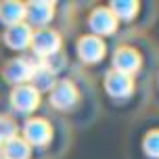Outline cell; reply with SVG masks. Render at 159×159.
I'll return each mask as SVG.
<instances>
[{"instance_id":"obj_1","label":"cell","mask_w":159,"mask_h":159,"mask_svg":"<svg viewBox=\"0 0 159 159\" xmlns=\"http://www.w3.org/2000/svg\"><path fill=\"white\" fill-rule=\"evenodd\" d=\"M30 44H32L36 57L48 59V57L57 55V50L61 46V40H59V36H57L55 32L42 30V32H38L36 36H32V42H30Z\"/></svg>"},{"instance_id":"obj_2","label":"cell","mask_w":159,"mask_h":159,"mask_svg":"<svg viewBox=\"0 0 159 159\" xmlns=\"http://www.w3.org/2000/svg\"><path fill=\"white\" fill-rule=\"evenodd\" d=\"M113 71H119L124 75H134L138 69H140V55L132 50V48H119L115 57H113Z\"/></svg>"},{"instance_id":"obj_3","label":"cell","mask_w":159,"mask_h":159,"mask_svg":"<svg viewBox=\"0 0 159 159\" xmlns=\"http://www.w3.org/2000/svg\"><path fill=\"white\" fill-rule=\"evenodd\" d=\"M38 103H40V94L32 86H17L11 92V105L21 113L34 111L38 107Z\"/></svg>"},{"instance_id":"obj_4","label":"cell","mask_w":159,"mask_h":159,"mask_svg":"<svg viewBox=\"0 0 159 159\" xmlns=\"http://www.w3.org/2000/svg\"><path fill=\"white\" fill-rule=\"evenodd\" d=\"M78 90L71 82H61L55 84L52 92H50V103L55 105L57 109H71L73 105L78 103Z\"/></svg>"},{"instance_id":"obj_5","label":"cell","mask_w":159,"mask_h":159,"mask_svg":"<svg viewBox=\"0 0 159 159\" xmlns=\"http://www.w3.org/2000/svg\"><path fill=\"white\" fill-rule=\"evenodd\" d=\"M105 88H107V92L115 98H126V96L132 94V90H134V82L130 75H124V73L119 71H111L107 78H105Z\"/></svg>"},{"instance_id":"obj_6","label":"cell","mask_w":159,"mask_h":159,"mask_svg":"<svg viewBox=\"0 0 159 159\" xmlns=\"http://www.w3.org/2000/svg\"><path fill=\"white\" fill-rule=\"evenodd\" d=\"M34 69H36V65L32 61H27V59H15V61H11L4 67V78L11 84H23L27 80H32Z\"/></svg>"},{"instance_id":"obj_7","label":"cell","mask_w":159,"mask_h":159,"mask_svg":"<svg viewBox=\"0 0 159 159\" xmlns=\"http://www.w3.org/2000/svg\"><path fill=\"white\" fill-rule=\"evenodd\" d=\"M78 55L82 61H86V63H96V61H101L105 55V44L101 38H96V36H86V38H82L78 42Z\"/></svg>"},{"instance_id":"obj_8","label":"cell","mask_w":159,"mask_h":159,"mask_svg":"<svg viewBox=\"0 0 159 159\" xmlns=\"http://www.w3.org/2000/svg\"><path fill=\"white\" fill-rule=\"evenodd\" d=\"M25 132V143L27 144H36V147H40V144H46L48 140H50V126H48L44 119H30L27 124H25L23 128Z\"/></svg>"},{"instance_id":"obj_9","label":"cell","mask_w":159,"mask_h":159,"mask_svg":"<svg viewBox=\"0 0 159 159\" xmlns=\"http://www.w3.org/2000/svg\"><path fill=\"white\" fill-rule=\"evenodd\" d=\"M4 42L11 48H15V50L27 48L30 42H32V30H30V25H25V23L11 25L7 30V34H4Z\"/></svg>"},{"instance_id":"obj_10","label":"cell","mask_w":159,"mask_h":159,"mask_svg":"<svg viewBox=\"0 0 159 159\" xmlns=\"http://www.w3.org/2000/svg\"><path fill=\"white\" fill-rule=\"evenodd\" d=\"M90 27H92L98 36H109V34L115 32L117 19L113 17V13L109 8H98V11H94L92 17H90Z\"/></svg>"},{"instance_id":"obj_11","label":"cell","mask_w":159,"mask_h":159,"mask_svg":"<svg viewBox=\"0 0 159 159\" xmlns=\"http://www.w3.org/2000/svg\"><path fill=\"white\" fill-rule=\"evenodd\" d=\"M52 13H55L52 2H32L30 7H25V17L32 25H46L52 19Z\"/></svg>"},{"instance_id":"obj_12","label":"cell","mask_w":159,"mask_h":159,"mask_svg":"<svg viewBox=\"0 0 159 159\" xmlns=\"http://www.w3.org/2000/svg\"><path fill=\"white\" fill-rule=\"evenodd\" d=\"M32 88L36 92H44V90H52L55 88V71H50L46 65H36L32 75Z\"/></svg>"},{"instance_id":"obj_13","label":"cell","mask_w":159,"mask_h":159,"mask_svg":"<svg viewBox=\"0 0 159 159\" xmlns=\"http://www.w3.org/2000/svg\"><path fill=\"white\" fill-rule=\"evenodd\" d=\"M2 155L4 159H30V144L23 138H11L2 147Z\"/></svg>"},{"instance_id":"obj_14","label":"cell","mask_w":159,"mask_h":159,"mask_svg":"<svg viewBox=\"0 0 159 159\" xmlns=\"http://www.w3.org/2000/svg\"><path fill=\"white\" fill-rule=\"evenodd\" d=\"M0 17L2 21L11 27V25H17L25 19V7L21 2H4L0 7Z\"/></svg>"},{"instance_id":"obj_15","label":"cell","mask_w":159,"mask_h":159,"mask_svg":"<svg viewBox=\"0 0 159 159\" xmlns=\"http://www.w3.org/2000/svg\"><path fill=\"white\" fill-rule=\"evenodd\" d=\"M136 2H128V0H119L111 4V13L115 19H132L136 15Z\"/></svg>"},{"instance_id":"obj_16","label":"cell","mask_w":159,"mask_h":159,"mask_svg":"<svg viewBox=\"0 0 159 159\" xmlns=\"http://www.w3.org/2000/svg\"><path fill=\"white\" fill-rule=\"evenodd\" d=\"M144 151H147V155L153 159H159V130H155V132H149L147 134V138H144Z\"/></svg>"},{"instance_id":"obj_17","label":"cell","mask_w":159,"mask_h":159,"mask_svg":"<svg viewBox=\"0 0 159 159\" xmlns=\"http://www.w3.org/2000/svg\"><path fill=\"white\" fill-rule=\"evenodd\" d=\"M15 132H17V128L15 124L11 121L8 117H0V143L4 140H11V138H15Z\"/></svg>"}]
</instances>
